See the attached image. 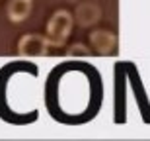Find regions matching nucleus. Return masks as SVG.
I'll list each match as a JSON object with an SVG mask.
<instances>
[{
	"mask_svg": "<svg viewBox=\"0 0 150 141\" xmlns=\"http://www.w3.org/2000/svg\"><path fill=\"white\" fill-rule=\"evenodd\" d=\"M72 14L67 10H57L51 20L47 22V39L51 47H61L68 39V35L72 31Z\"/></svg>",
	"mask_w": 150,
	"mask_h": 141,
	"instance_id": "f257e3e1",
	"label": "nucleus"
},
{
	"mask_svg": "<svg viewBox=\"0 0 150 141\" xmlns=\"http://www.w3.org/2000/svg\"><path fill=\"white\" fill-rule=\"evenodd\" d=\"M49 39L39 34L23 35L18 43V55L20 57H43L49 53Z\"/></svg>",
	"mask_w": 150,
	"mask_h": 141,
	"instance_id": "f03ea898",
	"label": "nucleus"
},
{
	"mask_svg": "<svg viewBox=\"0 0 150 141\" xmlns=\"http://www.w3.org/2000/svg\"><path fill=\"white\" fill-rule=\"evenodd\" d=\"M90 41L96 47V51L101 53V55H111L117 47V37L111 31H107V29H96V31H92Z\"/></svg>",
	"mask_w": 150,
	"mask_h": 141,
	"instance_id": "7ed1b4c3",
	"label": "nucleus"
},
{
	"mask_svg": "<svg viewBox=\"0 0 150 141\" xmlns=\"http://www.w3.org/2000/svg\"><path fill=\"white\" fill-rule=\"evenodd\" d=\"M31 6H33V0H10L8 8H6V14L12 22H23L29 16Z\"/></svg>",
	"mask_w": 150,
	"mask_h": 141,
	"instance_id": "20e7f679",
	"label": "nucleus"
},
{
	"mask_svg": "<svg viewBox=\"0 0 150 141\" xmlns=\"http://www.w3.org/2000/svg\"><path fill=\"white\" fill-rule=\"evenodd\" d=\"M100 8L94 4H82L78 6L76 10V18H78V24L80 26H92V24H96L98 20H100Z\"/></svg>",
	"mask_w": 150,
	"mask_h": 141,
	"instance_id": "39448f33",
	"label": "nucleus"
},
{
	"mask_svg": "<svg viewBox=\"0 0 150 141\" xmlns=\"http://www.w3.org/2000/svg\"><path fill=\"white\" fill-rule=\"evenodd\" d=\"M68 55H84V57H88V55H90V49H88L86 45H82V43H76V45L70 47Z\"/></svg>",
	"mask_w": 150,
	"mask_h": 141,
	"instance_id": "423d86ee",
	"label": "nucleus"
}]
</instances>
